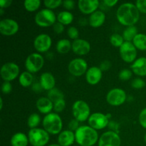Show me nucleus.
I'll use <instances>...</instances> for the list:
<instances>
[{"label":"nucleus","instance_id":"nucleus-10","mask_svg":"<svg viewBox=\"0 0 146 146\" xmlns=\"http://www.w3.org/2000/svg\"><path fill=\"white\" fill-rule=\"evenodd\" d=\"M119 53L123 61L125 63H133L136 60L137 48L132 42L125 41L119 48Z\"/></svg>","mask_w":146,"mask_h":146},{"label":"nucleus","instance_id":"nucleus-31","mask_svg":"<svg viewBox=\"0 0 146 146\" xmlns=\"http://www.w3.org/2000/svg\"><path fill=\"white\" fill-rule=\"evenodd\" d=\"M41 123V117L38 114L34 113L31 114L29 116L28 120H27V125L31 129L36 128L38 126V125Z\"/></svg>","mask_w":146,"mask_h":146},{"label":"nucleus","instance_id":"nucleus-15","mask_svg":"<svg viewBox=\"0 0 146 146\" xmlns=\"http://www.w3.org/2000/svg\"><path fill=\"white\" fill-rule=\"evenodd\" d=\"M52 44L51 36L48 34H41L34 41V47L38 52L44 53L48 51Z\"/></svg>","mask_w":146,"mask_h":146},{"label":"nucleus","instance_id":"nucleus-50","mask_svg":"<svg viewBox=\"0 0 146 146\" xmlns=\"http://www.w3.org/2000/svg\"><path fill=\"white\" fill-rule=\"evenodd\" d=\"M0 14H1V15H2L3 14V12H4V9H1L0 8Z\"/></svg>","mask_w":146,"mask_h":146},{"label":"nucleus","instance_id":"nucleus-14","mask_svg":"<svg viewBox=\"0 0 146 146\" xmlns=\"http://www.w3.org/2000/svg\"><path fill=\"white\" fill-rule=\"evenodd\" d=\"M121 138L114 131L104 133L98 140V146H121Z\"/></svg>","mask_w":146,"mask_h":146},{"label":"nucleus","instance_id":"nucleus-36","mask_svg":"<svg viewBox=\"0 0 146 146\" xmlns=\"http://www.w3.org/2000/svg\"><path fill=\"white\" fill-rule=\"evenodd\" d=\"M66 101L64 99L59 100L56 102L54 103V110L56 113H61L65 109Z\"/></svg>","mask_w":146,"mask_h":146},{"label":"nucleus","instance_id":"nucleus-5","mask_svg":"<svg viewBox=\"0 0 146 146\" xmlns=\"http://www.w3.org/2000/svg\"><path fill=\"white\" fill-rule=\"evenodd\" d=\"M72 113L75 119L79 122H84L89 118L91 109L86 101L78 100L73 104Z\"/></svg>","mask_w":146,"mask_h":146},{"label":"nucleus","instance_id":"nucleus-46","mask_svg":"<svg viewBox=\"0 0 146 146\" xmlns=\"http://www.w3.org/2000/svg\"><path fill=\"white\" fill-rule=\"evenodd\" d=\"M12 4L11 0H0V8L1 9H6L9 7Z\"/></svg>","mask_w":146,"mask_h":146},{"label":"nucleus","instance_id":"nucleus-28","mask_svg":"<svg viewBox=\"0 0 146 146\" xmlns=\"http://www.w3.org/2000/svg\"><path fill=\"white\" fill-rule=\"evenodd\" d=\"M138 34V29L135 26H131V27H126L123 33V37L124 40L128 42H131L133 41L134 38Z\"/></svg>","mask_w":146,"mask_h":146},{"label":"nucleus","instance_id":"nucleus-6","mask_svg":"<svg viewBox=\"0 0 146 146\" xmlns=\"http://www.w3.org/2000/svg\"><path fill=\"white\" fill-rule=\"evenodd\" d=\"M57 19L56 14L52 10L44 9L38 11L35 16V23L41 27H49L54 26Z\"/></svg>","mask_w":146,"mask_h":146},{"label":"nucleus","instance_id":"nucleus-21","mask_svg":"<svg viewBox=\"0 0 146 146\" xmlns=\"http://www.w3.org/2000/svg\"><path fill=\"white\" fill-rule=\"evenodd\" d=\"M75 141V133L69 130L61 131L58 136V145L61 146H71Z\"/></svg>","mask_w":146,"mask_h":146},{"label":"nucleus","instance_id":"nucleus-49","mask_svg":"<svg viewBox=\"0 0 146 146\" xmlns=\"http://www.w3.org/2000/svg\"><path fill=\"white\" fill-rule=\"evenodd\" d=\"M3 108V99L2 98H0V110H2Z\"/></svg>","mask_w":146,"mask_h":146},{"label":"nucleus","instance_id":"nucleus-52","mask_svg":"<svg viewBox=\"0 0 146 146\" xmlns=\"http://www.w3.org/2000/svg\"><path fill=\"white\" fill-rule=\"evenodd\" d=\"M145 143H146V133H145Z\"/></svg>","mask_w":146,"mask_h":146},{"label":"nucleus","instance_id":"nucleus-24","mask_svg":"<svg viewBox=\"0 0 146 146\" xmlns=\"http://www.w3.org/2000/svg\"><path fill=\"white\" fill-rule=\"evenodd\" d=\"M11 146H27L29 141V138L26 134L23 133H17L12 135L11 138Z\"/></svg>","mask_w":146,"mask_h":146},{"label":"nucleus","instance_id":"nucleus-27","mask_svg":"<svg viewBox=\"0 0 146 146\" xmlns=\"http://www.w3.org/2000/svg\"><path fill=\"white\" fill-rule=\"evenodd\" d=\"M57 21L63 25H68L74 21V15L68 11H61L57 16Z\"/></svg>","mask_w":146,"mask_h":146},{"label":"nucleus","instance_id":"nucleus-33","mask_svg":"<svg viewBox=\"0 0 146 146\" xmlns=\"http://www.w3.org/2000/svg\"><path fill=\"white\" fill-rule=\"evenodd\" d=\"M125 40H124L123 36L120 35L118 34H113L111 35V38H110V42L112 44L113 46L115 47H120L123 44V43L125 42Z\"/></svg>","mask_w":146,"mask_h":146},{"label":"nucleus","instance_id":"nucleus-11","mask_svg":"<svg viewBox=\"0 0 146 146\" xmlns=\"http://www.w3.org/2000/svg\"><path fill=\"white\" fill-rule=\"evenodd\" d=\"M88 64L84 59L81 58L71 60L68 66V70L74 76L79 77L86 74L88 71Z\"/></svg>","mask_w":146,"mask_h":146},{"label":"nucleus","instance_id":"nucleus-16","mask_svg":"<svg viewBox=\"0 0 146 146\" xmlns=\"http://www.w3.org/2000/svg\"><path fill=\"white\" fill-rule=\"evenodd\" d=\"M99 5L98 0H79L78 1V9L84 14H92L97 11Z\"/></svg>","mask_w":146,"mask_h":146},{"label":"nucleus","instance_id":"nucleus-47","mask_svg":"<svg viewBox=\"0 0 146 146\" xmlns=\"http://www.w3.org/2000/svg\"><path fill=\"white\" fill-rule=\"evenodd\" d=\"M118 0H104V1H103L104 5L108 7H114V6H115L118 4Z\"/></svg>","mask_w":146,"mask_h":146},{"label":"nucleus","instance_id":"nucleus-22","mask_svg":"<svg viewBox=\"0 0 146 146\" xmlns=\"http://www.w3.org/2000/svg\"><path fill=\"white\" fill-rule=\"evenodd\" d=\"M132 72L139 76H146V58L140 57L137 58L131 66Z\"/></svg>","mask_w":146,"mask_h":146},{"label":"nucleus","instance_id":"nucleus-40","mask_svg":"<svg viewBox=\"0 0 146 146\" xmlns=\"http://www.w3.org/2000/svg\"><path fill=\"white\" fill-rule=\"evenodd\" d=\"M135 6L140 12L146 14V0H138L135 2Z\"/></svg>","mask_w":146,"mask_h":146},{"label":"nucleus","instance_id":"nucleus-39","mask_svg":"<svg viewBox=\"0 0 146 146\" xmlns=\"http://www.w3.org/2000/svg\"><path fill=\"white\" fill-rule=\"evenodd\" d=\"M79 121H78L76 119H75V118L71 120L70 122L68 123V130L71 131H73V132H74V131L76 132V131L79 128Z\"/></svg>","mask_w":146,"mask_h":146},{"label":"nucleus","instance_id":"nucleus-9","mask_svg":"<svg viewBox=\"0 0 146 146\" xmlns=\"http://www.w3.org/2000/svg\"><path fill=\"white\" fill-rule=\"evenodd\" d=\"M127 98L126 93L121 88H113L108 91L106 96V101L113 106H119L125 102Z\"/></svg>","mask_w":146,"mask_h":146},{"label":"nucleus","instance_id":"nucleus-51","mask_svg":"<svg viewBox=\"0 0 146 146\" xmlns=\"http://www.w3.org/2000/svg\"><path fill=\"white\" fill-rule=\"evenodd\" d=\"M48 146H61V145H59L58 144H51V145H50Z\"/></svg>","mask_w":146,"mask_h":146},{"label":"nucleus","instance_id":"nucleus-32","mask_svg":"<svg viewBox=\"0 0 146 146\" xmlns=\"http://www.w3.org/2000/svg\"><path fill=\"white\" fill-rule=\"evenodd\" d=\"M48 98L53 103H55L59 100L64 99V94L59 89L54 88L48 92Z\"/></svg>","mask_w":146,"mask_h":146},{"label":"nucleus","instance_id":"nucleus-2","mask_svg":"<svg viewBox=\"0 0 146 146\" xmlns=\"http://www.w3.org/2000/svg\"><path fill=\"white\" fill-rule=\"evenodd\" d=\"M76 141L81 146H93L98 141L97 131L89 125H81L75 132Z\"/></svg>","mask_w":146,"mask_h":146},{"label":"nucleus","instance_id":"nucleus-30","mask_svg":"<svg viewBox=\"0 0 146 146\" xmlns=\"http://www.w3.org/2000/svg\"><path fill=\"white\" fill-rule=\"evenodd\" d=\"M24 8L29 12H34L38 9L41 6L40 0H26L24 3Z\"/></svg>","mask_w":146,"mask_h":146},{"label":"nucleus","instance_id":"nucleus-37","mask_svg":"<svg viewBox=\"0 0 146 146\" xmlns=\"http://www.w3.org/2000/svg\"><path fill=\"white\" fill-rule=\"evenodd\" d=\"M68 37L71 39H74V41L78 38V36H79V31H78V29L76 27H71L68 28V31H67Z\"/></svg>","mask_w":146,"mask_h":146},{"label":"nucleus","instance_id":"nucleus-35","mask_svg":"<svg viewBox=\"0 0 146 146\" xmlns=\"http://www.w3.org/2000/svg\"><path fill=\"white\" fill-rule=\"evenodd\" d=\"M132 76H133L132 71L130 69L125 68V69H123L120 71L119 74H118V78H119L121 81H126L131 79Z\"/></svg>","mask_w":146,"mask_h":146},{"label":"nucleus","instance_id":"nucleus-4","mask_svg":"<svg viewBox=\"0 0 146 146\" xmlns=\"http://www.w3.org/2000/svg\"><path fill=\"white\" fill-rule=\"evenodd\" d=\"M29 143L32 146H44L49 141V133L42 128L30 129L28 133Z\"/></svg>","mask_w":146,"mask_h":146},{"label":"nucleus","instance_id":"nucleus-44","mask_svg":"<svg viewBox=\"0 0 146 146\" xmlns=\"http://www.w3.org/2000/svg\"><path fill=\"white\" fill-rule=\"evenodd\" d=\"M64 7L67 10H72L75 7V2L73 0H66L63 1Z\"/></svg>","mask_w":146,"mask_h":146},{"label":"nucleus","instance_id":"nucleus-41","mask_svg":"<svg viewBox=\"0 0 146 146\" xmlns=\"http://www.w3.org/2000/svg\"><path fill=\"white\" fill-rule=\"evenodd\" d=\"M139 123L143 128L146 129V108L143 109L139 114Z\"/></svg>","mask_w":146,"mask_h":146},{"label":"nucleus","instance_id":"nucleus-8","mask_svg":"<svg viewBox=\"0 0 146 146\" xmlns=\"http://www.w3.org/2000/svg\"><path fill=\"white\" fill-rule=\"evenodd\" d=\"M0 74L4 81L11 82L19 75V67L14 62H7L1 66Z\"/></svg>","mask_w":146,"mask_h":146},{"label":"nucleus","instance_id":"nucleus-12","mask_svg":"<svg viewBox=\"0 0 146 146\" xmlns=\"http://www.w3.org/2000/svg\"><path fill=\"white\" fill-rule=\"evenodd\" d=\"M88 122L89 126L96 131L102 130L108 125V116L102 113H94L90 115Z\"/></svg>","mask_w":146,"mask_h":146},{"label":"nucleus","instance_id":"nucleus-1","mask_svg":"<svg viewBox=\"0 0 146 146\" xmlns=\"http://www.w3.org/2000/svg\"><path fill=\"white\" fill-rule=\"evenodd\" d=\"M116 17L118 22L125 27L135 26L140 19V11L135 4L124 3L118 8Z\"/></svg>","mask_w":146,"mask_h":146},{"label":"nucleus","instance_id":"nucleus-20","mask_svg":"<svg viewBox=\"0 0 146 146\" xmlns=\"http://www.w3.org/2000/svg\"><path fill=\"white\" fill-rule=\"evenodd\" d=\"M39 84L42 87L43 90L51 91L54 88L56 85V80L53 74L50 72L43 73L40 76Z\"/></svg>","mask_w":146,"mask_h":146},{"label":"nucleus","instance_id":"nucleus-29","mask_svg":"<svg viewBox=\"0 0 146 146\" xmlns=\"http://www.w3.org/2000/svg\"><path fill=\"white\" fill-rule=\"evenodd\" d=\"M133 44L135 48L141 51H146V35L144 34H138L134 38Z\"/></svg>","mask_w":146,"mask_h":146},{"label":"nucleus","instance_id":"nucleus-43","mask_svg":"<svg viewBox=\"0 0 146 146\" xmlns=\"http://www.w3.org/2000/svg\"><path fill=\"white\" fill-rule=\"evenodd\" d=\"M53 29H54V31L56 34H61L64 31V26L61 24V23L56 22L53 27Z\"/></svg>","mask_w":146,"mask_h":146},{"label":"nucleus","instance_id":"nucleus-42","mask_svg":"<svg viewBox=\"0 0 146 146\" xmlns=\"http://www.w3.org/2000/svg\"><path fill=\"white\" fill-rule=\"evenodd\" d=\"M11 91H12V86H11V83L4 81L1 86V91L3 94H8L11 93Z\"/></svg>","mask_w":146,"mask_h":146},{"label":"nucleus","instance_id":"nucleus-23","mask_svg":"<svg viewBox=\"0 0 146 146\" xmlns=\"http://www.w3.org/2000/svg\"><path fill=\"white\" fill-rule=\"evenodd\" d=\"M106 21V14L101 10H97L92 14H91L88 19V23L91 27L94 28H98L101 27Z\"/></svg>","mask_w":146,"mask_h":146},{"label":"nucleus","instance_id":"nucleus-26","mask_svg":"<svg viewBox=\"0 0 146 146\" xmlns=\"http://www.w3.org/2000/svg\"><path fill=\"white\" fill-rule=\"evenodd\" d=\"M33 81H34V76L32 74L28 71L22 72L19 77V82L20 85L24 88H27L32 85Z\"/></svg>","mask_w":146,"mask_h":146},{"label":"nucleus","instance_id":"nucleus-18","mask_svg":"<svg viewBox=\"0 0 146 146\" xmlns=\"http://www.w3.org/2000/svg\"><path fill=\"white\" fill-rule=\"evenodd\" d=\"M103 77L102 71L99 67L92 66L89 68L86 74V79L90 85H96L101 81Z\"/></svg>","mask_w":146,"mask_h":146},{"label":"nucleus","instance_id":"nucleus-38","mask_svg":"<svg viewBox=\"0 0 146 146\" xmlns=\"http://www.w3.org/2000/svg\"><path fill=\"white\" fill-rule=\"evenodd\" d=\"M131 86L135 89H141L145 86V83L141 78H137L133 80V81L131 82Z\"/></svg>","mask_w":146,"mask_h":146},{"label":"nucleus","instance_id":"nucleus-45","mask_svg":"<svg viewBox=\"0 0 146 146\" xmlns=\"http://www.w3.org/2000/svg\"><path fill=\"white\" fill-rule=\"evenodd\" d=\"M111 66V64L109 61H104L101 62V64H100V67L99 68H101V70L102 71H108V70L110 69Z\"/></svg>","mask_w":146,"mask_h":146},{"label":"nucleus","instance_id":"nucleus-7","mask_svg":"<svg viewBox=\"0 0 146 146\" xmlns=\"http://www.w3.org/2000/svg\"><path fill=\"white\" fill-rule=\"evenodd\" d=\"M44 58L39 53H33L29 55L25 61V68L27 71L31 74L38 72L43 68Z\"/></svg>","mask_w":146,"mask_h":146},{"label":"nucleus","instance_id":"nucleus-17","mask_svg":"<svg viewBox=\"0 0 146 146\" xmlns=\"http://www.w3.org/2000/svg\"><path fill=\"white\" fill-rule=\"evenodd\" d=\"M91 48L90 43L82 38H78L72 43V51L78 56L86 55L90 52Z\"/></svg>","mask_w":146,"mask_h":146},{"label":"nucleus","instance_id":"nucleus-3","mask_svg":"<svg viewBox=\"0 0 146 146\" xmlns=\"http://www.w3.org/2000/svg\"><path fill=\"white\" fill-rule=\"evenodd\" d=\"M42 124L44 129L51 135H57L62 131V119L56 113H51L46 115L43 119Z\"/></svg>","mask_w":146,"mask_h":146},{"label":"nucleus","instance_id":"nucleus-48","mask_svg":"<svg viewBox=\"0 0 146 146\" xmlns=\"http://www.w3.org/2000/svg\"><path fill=\"white\" fill-rule=\"evenodd\" d=\"M34 86H33V89L35 91H39L40 90H43L42 87L41 86V84H36L35 85H33Z\"/></svg>","mask_w":146,"mask_h":146},{"label":"nucleus","instance_id":"nucleus-25","mask_svg":"<svg viewBox=\"0 0 146 146\" xmlns=\"http://www.w3.org/2000/svg\"><path fill=\"white\" fill-rule=\"evenodd\" d=\"M56 48L57 52L59 54H66L69 52L70 50L72 49V44L68 39L62 38L57 42Z\"/></svg>","mask_w":146,"mask_h":146},{"label":"nucleus","instance_id":"nucleus-13","mask_svg":"<svg viewBox=\"0 0 146 146\" xmlns=\"http://www.w3.org/2000/svg\"><path fill=\"white\" fill-rule=\"evenodd\" d=\"M19 26L17 21L11 19H4L0 21V33L6 36H14L18 32Z\"/></svg>","mask_w":146,"mask_h":146},{"label":"nucleus","instance_id":"nucleus-34","mask_svg":"<svg viewBox=\"0 0 146 146\" xmlns=\"http://www.w3.org/2000/svg\"><path fill=\"white\" fill-rule=\"evenodd\" d=\"M44 4L47 9L51 10L63 4V1L61 0H45L44 1Z\"/></svg>","mask_w":146,"mask_h":146},{"label":"nucleus","instance_id":"nucleus-19","mask_svg":"<svg viewBox=\"0 0 146 146\" xmlns=\"http://www.w3.org/2000/svg\"><path fill=\"white\" fill-rule=\"evenodd\" d=\"M36 106L41 113L49 114L54 110V103L48 97H41L37 100Z\"/></svg>","mask_w":146,"mask_h":146}]
</instances>
